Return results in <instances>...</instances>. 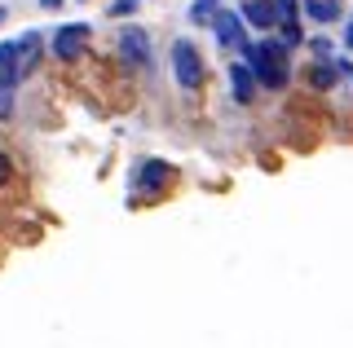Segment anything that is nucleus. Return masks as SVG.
Here are the masks:
<instances>
[{"mask_svg": "<svg viewBox=\"0 0 353 348\" xmlns=\"http://www.w3.org/2000/svg\"><path fill=\"white\" fill-rule=\"evenodd\" d=\"M243 67L252 71V80L265 84V89H287V49L279 40H261V45L243 49Z\"/></svg>", "mask_w": 353, "mask_h": 348, "instance_id": "nucleus-1", "label": "nucleus"}, {"mask_svg": "<svg viewBox=\"0 0 353 348\" xmlns=\"http://www.w3.org/2000/svg\"><path fill=\"white\" fill-rule=\"evenodd\" d=\"M172 67H176V84L181 89H199L203 84V58H199V49L190 40H176L172 45Z\"/></svg>", "mask_w": 353, "mask_h": 348, "instance_id": "nucleus-2", "label": "nucleus"}, {"mask_svg": "<svg viewBox=\"0 0 353 348\" xmlns=\"http://www.w3.org/2000/svg\"><path fill=\"white\" fill-rule=\"evenodd\" d=\"M84 45H88V27L84 23H66V27H58V36H53V58L75 62L84 53Z\"/></svg>", "mask_w": 353, "mask_h": 348, "instance_id": "nucleus-3", "label": "nucleus"}, {"mask_svg": "<svg viewBox=\"0 0 353 348\" xmlns=\"http://www.w3.org/2000/svg\"><path fill=\"white\" fill-rule=\"evenodd\" d=\"M212 31H216V40H221L225 49H248V31H243V14L216 9V18H212Z\"/></svg>", "mask_w": 353, "mask_h": 348, "instance_id": "nucleus-4", "label": "nucleus"}, {"mask_svg": "<svg viewBox=\"0 0 353 348\" xmlns=\"http://www.w3.org/2000/svg\"><path fill=\"white\" fill-rule=\"evenodd\" d=\"M168 181H172V168H168V163H159V159H150V163H141V168H137L132 190H137V194H150V190H163Z\"/></svg>", "mask_w": 353, "mask_h": 348, "instance_id": "nucleus-5", "label": "nucleus"}, {"mask_svg": "<svg viewBox=\"0 0 353 348\" xmlns=\"http://www.w3.org/2000/svg\"><path fill=\"white\" fill-rule=\"evenodd\" d=\"M119 49H124V58L132 67H150V40L141 27H124V36H119Z\"/></svg>", "mask_w": 353, "mask_h": 348, "instance_id": "nucleus-6", "label": "nucleus"}, {"mask_svg": "<svg viewBox=\"0 0 353 348\" xmlns=\"http://www.w3.org/2000/svg\"><path fill=\"white\" fill-rule=\"evenodd\" d=\"M14 58H18V75L36 71V62H40V31H22V40H14Z\"/></svg>", "mask_w": 353, "mask_h": 348, "instance_id": "nucleus-7", "label": "nucleus"}, {"mask_svg": "<svg viewBox=\"0 0 353 348\" xmlns=\"http://www.w3.org/2000/svg\"><path fill=\"white\" fill-rule=\"evenodd\" d=\"M230 89H234V102L239 106H252V97H256V80H252V71L243 67V62L230 67Z\"/></svg>", "mask_w": 353, "mask_h": 348, "instance_id": "nucleus-8", "label": "nucleus"}, {"mask_svg": "<svg viewBox=\"0 0 353 348\" xmlns=\"http://www.w3.org/2000/svg\"><path fill=\"white\" fill-rule=\"evenodd\" d=\"M243 23H256V27H279V9H274V0H248V9H243Z\"/></svg>", "mask_w": 353, "mask_h": 348, "instance_id": "nucleus-9", "label": "nucleus"}, {"mask_svg": "<svg viewBox=\"0 0 353 348\" xmlns=\"http://www.w3.org/2000/svg\"><path fill=\"white\" fill-rule=\"evenodd\" d=\"M305 14L314 23H336L340 18V0H305Z\"/></svg>", "mask_w": 353, "mask_h": 348, "instance_id": "nucleus-10", "label": "nucleus"}, {"mask_svg": "<svg viewBox=\"0 0 353 348\" xmlns=\"http://www.w3.org/2000/svg\"><path fill=\"white\" fill-rule=\"evenodd\" d=\"M216 9H221V0H194V5H190V18H194V23H212Z\"/></svg>", "mask_w": 353, "mask_h": 348, "instance_id": "nucleus-11", "label": "nucleus"}, {"mask_svg": "<svg viewBox=\"0 0 353 348\" xmlns=\"http://www.w3.org/2000/svg\"><path fill=\"white\" fill-rule=\"evenodd\" d=\"M340 80V71H336V62H323V67H318L314 71V84H318V89H331V84H336Z\"/></svg>", "mask_w": 353, "mask_h": 348, "instance_id": "nucleus-12", "label": "nucleus"}, {"mask_svg": "<svg viewBox=\"0 0 353 348\" xmlns=\"http://www.w3.org/2000/svg\"><path fill=\"white\" fill-rule=\"evenodd\" d=\"M9 177H14V159H9V155H0V186H5Z\"/></svg>", "mask_w": 353, "mask_h": 348, "instance_id": "nucleus-13", "label": "nucleus"}, {"mask_svg": "<svg viewBox=\"0 0 353 348\" xmlns=\"http://www.w3.org/2000/svg\"><path fill=\"white\" fill-rule=\"evenodd\" d=\"M132 9H137V0H115V5H110V14L119 18V14H132Z\"/></svg>", "mask_w": 353, "mask_h": 348, "instance_id": "nucleus-14", "label": "nucleus"}, {"mask_svg": "<svg viewBox=\"0 0 353 348\" xmlns=\"http://www.w3.org/2000/svg\"><path fill=\"white\" fill-rule=\"evenodd\" d=\"M14 111V93H0V115H9Z\"/></svg>", "mask_w": 353, "mask_h": 348, "instance_id": "nucleus-15", "label": "nucleus"}, {"mask_svg": "<svg viewBox=\"0 0 353 348\" xmlns=\"http://www.w3.org/2000/svg\"><path fill=\"white\" fill-rule=\"evenodd\" d=\"M345 45L353 49V18H349V27H345Z\"/></svg>", "mask_w": 353, "mask_h": 348, "instance_id": "nucleus-16", "label": "nucleus"}, {"mask_svg": "<svg viewBox=\"0 0 353 348\" xmlns=\"http://www.w3.org/2000/svg\"><path fill=\"white\" fill-rule=\"evenodd\" d=\"M40 5H44V9H58V5H62V0H40Z\"/></svg>", "mask_w": 353, "mask_h": 348, "instance_id": "nucleus-17", "label": "nucleus"}]
</instances>
